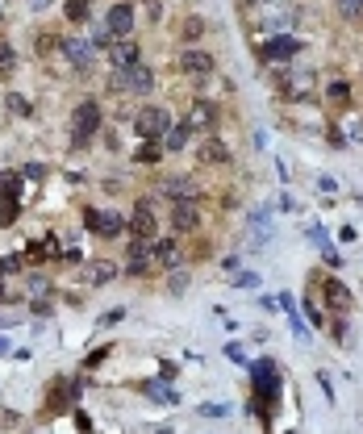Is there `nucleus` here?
Listing matches in <instances>:
<instances>
[{
    "label": "nucleus",
    "instance_id": "1",
    "mask_svg": "<svg viewBox=\"0 0 363 434\" xmlns=\"http://www.w3.org/2000/svg\"><path fill=\"white\" fill-rule=\"evenodd\" d=\"M100 130V105L96 100H84L80 109H76V117H71V146L76 151H84L92 138Z\"/></svg>",
    "mask_w": 363,
    "mask_h": 434
},
{
    "label": "nucleus",
    "instance_id": "2",
    "mask_svg": "<svg viewBox=\"0 0 363 434\" xmlns=\"http://www.w3.org/2000/svg\"><path fill=\"white\" fill-rule=\"evenodd\" d=\"M251 376H255V392H259V401H255V409L263 414V405L272 409L275 397H280V372H275L272 359H259V363H251Z\"/></svg>",
    "mask_w": 363,
    "mask_h": 434
},
{
    "label": "nucleus",
    "instance_id": "3",
    "mask_svg": "<svg viewBox=\"0 0 363 434\" xmlns=\"http://www.w3.org/2000/svg\"><path fill=\"white\" fill-rule=\"evenodd\" d=\"M134 130H138V138L155 142V138H163V134L172 130V117H167V109H159V105H146L142 113H134Z\"/></svg>",
    "mask_w": 363,
    "mask_h": 434
},
{
    "label": "nucleus",
    "instance_id": "4",
    "mask_svg": "<svg viewBox=\"0 0 363 434\" xmlns=\"http://www.w3.org/2000/svg\"><path fill=\"white\" fill-rule=\"evenodd\" d=\"M155 88V76L150 67H126V71H113V92H130V96H146Z\"/></svg>",
    "mask_w": 363,
    "mask_h": 434
},
{
    "label": "nucleus",
    "instance_id": "5",
    "mask_svg": "<svg viewBox=\"0 0 363 434\" xmlns=\"http://www.w3.org/2000/svg\"><path fill=\"white\" fill-rule=\"evenodd\" d=\"M130 238H142V242H155V234H159V217L150 209V201H138L134 213H130Z\"/></svg>",
    "mask_w": 363,
    "mask_h": 434
},
{
    "label": "nucleus",
    "instance_id": "6",
    "mask_svg": "<svg viewBox=\"0 0 363 434\" xmlns=\"http://www.w3.org/2000/svg\"><path fill=\"white\" fill-rule=\"evenodd\" d=\"M180 71H188V76H209L213 71V54L209 50H201V46H188V50H180Z\"/></svg>",
    "mask_w": 363,
    "mask_h": 434
},
{
    "label": "nucleus",
    "instance_id": "7",
    "mask_svg": "<svg viewBox=\"0 0 363 434\" xmlns=\"http://www.w3.org/2000/svg\"><path fill=\"white\" fill-rule=\"evenodd\" d=\"M159 188H163V197H172V201H201V184H196L192 175H172V180H163Z\"/></svg>",
    "mask_w": 363,
    "mask_h": 434
},
{
    "label": "nucleus",
    "instance_id": "8",
    "mask_svg": "<svg viewBox=\"0 0 363 434\" xmlns=\"http://www.w3.org/2000/svg\"><path fill=\"white\" fill-rule=\"evenodd\" d=\"M88 230L92 234H100V238H117L121 230H126V217H117V213H100V209H88Z\"/></svg>",
    "mask_w": 363,
    "mask_h": 434
},
{
    "label": "nucleus",
    "instance_id": "9",
    "mask_svg": "<svg viewBox=\"0 0 363 434\" xmlns=\"http://www.w3.org/2000/svg\"><path fill=\"white\" fill-rule=\"evenodd\" d=\"M172 225L188 234V230H196L201 225V205L196 201H172Z\"/></svg>",
    "mask_w": 363,
    "mask_h": 434
},
{
    "label": "nucleus",
    "instance_id": "10",
    "mask_svg": "<svg viewBox=\"0 0 363 434\" xmlns=\"http://www.w3.org/2000/svg\"><path fill=\"white\" fill-rule=\"evenodd\" d=\"M150 263H155V271H172V267L180 263V247H176L172 238L150 242Z\"/></svg>",
    "mask_w": 363,
    "mask_h": 434
},
{
    "label": "nucleus",
    "instance_id": "11",
    "mask_svg": "<svg viewBox=\"0 0 363 434\" xmlns=\"http://www.w3.org/2000/svg\"><path fill=\"white\" fill-rule=\"evenodd\" d=\"M105 25H109V34L126 38V34L134 30V4H113V8H109V17H105Z\"/></svg>",
    "mask_w": 363,
    "mask_h": 434
},
{
    "label": "nucleus",
    "instance_id": "12",
    "mask_svg": "<svg viewBox=\"0 0 363 434\" xmlns=\"http://www.w3.org/2000/svg\"><path fill=\"white\" fill-rule=\"evenodd\" d=\"M109 59H113V71H126V67H138V63H142V50H138V42L121 38V42L109 50Z\"/></svg>",
    "mask_w": 363,
    "mask_h": 434
},
{
    "label": "nucleus",
    "instance_id": "13",
    "mask_svg": "<svg viewBox=\"0 0 363 434\" xmlns=\"http://www.w3.org/2000/svg\"><path fill=\"white\" fill-rule=\"evenodd\" d=\"M63 54H67V63H71L76 71H88L92 67V42H84V38H67V42H63Z\"/></svg>",
    "mask_w": 363,
    "mask_h": 434
},
{
    "label": "nucleus",
    "instance_id": "14",
    "mask_svg": "<svg viewBox=\"0 0 363 434\" xmlns=\"http://www.w3.org/2000/svg\"><path fill=\"white\" fill-rule=\"evenodd\" d=\"M297 50H301V42H297V38H288V34H280V38H268V46H263V54H268V59H275V63L292 59Z\"/></svg>",
    "mask_w": 363,
    "mask_h": 434
},
{
    "label": "nucleus",
    "instance_id": "15",
    "mask_svg": "<svg viewBox=\"0 0 363 434\" xmlns=\"http://www.w3.org/2000/svg\"><path fill=\"white\" fill-rule=\"evenodd\" d=\"M196 159L201 163H230V151L222 138H205L201 146H196Z\"/></svg>",
    "mask_w": 363,
    "mask_h": 434
},
{
    "label": "nucleus",
    "instance_id": "16",
    "mask_svg": "<svg viewBox=\"0 0 363 434\" xmlns=\"http://www.w3.org/2000/svg\"><path fill=\"white\" fill-rule=\"evenodd\" d=\"M321 293H326V305H330V309H338V313H347V309H351V293H347V284L326 280V284H321Z\"/></svg>",
    "mask_w": 363,
    "mask_h": 434
},
{
    "label": "nucleus",
    "instance_id": "17",
    "mask_svg": "<svg viewBox=\"0 0 363 434\" xmlns=\"http://www.w3.org/2000/svg\"><path fill=\"white\" fill-rule=\"evenodd\" d=\"M213 122H218V109H213L209 100H196V105H192L188 126H192V130H201V126H213Z\"/></svg>",
    "mask_w": 363,
    "mask_h": 434
},
{
    "label": "nucleus",
    "instance_id": "18",
    "mask_svg": "<svg viewBox=\"0 0 363 434\" xmlns=\"http://www.w3.org/2000/svg\"><path fill=\"white\" fill-rule=\"evenodd\" d=\"M113 276H117V267L109 259H96V263L84 267V280H88V284H105V280H113Z\"/></svg>",
    "mask_w": 363,
    "mask_h": 434
},
{
    "label": "nucleus",
    "instance_id": "19",
    "mask_svg": "<svg viewBox=\"0 0 363 434\" xmlns=\"http://www.w3.org/2000/svg\"><path fill=\"white\" fill-rule=\"evenodd\" d=\"M188 134H192V126H188V122H180V126H172V130L163 134V146H167V155H172V151H184Z\"/></svg>",
    "mask_w": 363,
    "mask_h": 434
},
{
    "label": "nucleus",
    "instance_id": "20",
    "mask_svg": "<svg viewBox=\"0 0 363 434\" xmlns=\"http://www.w3.org/2000/svg\"><path fill=\"white\" fill-rule=\"evenodd\" d=\"M326 100H330V105H347V100H351L347 80H330V84H326Z\"/></svg>",
    "mask_w": 363,
    "mask_h": 434
},
{
    "label": "nucleus",
    "instance_id": "21",
    "mask_svg": "<svg viewBox=\"0 0 363 434\" xmlns=\"http://www.w3.org/2000/svg\"><path fill=\"white\" fill-rule=\"evenodd\" d=\"M13 71H17V50H13L8 42H0V80L13 76Z\"/></svg>",
    "mask_w": 363,
    "mask_h": 434
},
{
    "label": "nucleus",
    "instance_id": "22",
    "mask_svg": "<svg viewBox=\"0 0 363 434\" xmlns=\"http://www.w3.org/2000/svg\"><path fill=\"white\" fill-rule=\"evenodd\" d=\"M63 8H67V21H88L92 0H63Z\"/></svg>",
    "mask_w": 363,
    "mask_h": 434
},
{
    "label": "nucleus",
    "instance_id": "23",
    "mask_svg": "<svg viewBox=\"0 0 363 434\" xmlns=\"http://www.w3.org/2000/svg\"><path fill=\"white\" fill-rule=\"evenodd\" d=\"M334 8H338L347 21H363V0H334Z\"/></svg>",
    "mask_w": 363,
    "mask_h": 434
},
{
    "label": "nucleus",
    "instance_id": "24",
    "mask_svg": "<svg viewBox=\"0 0 363 434\" xmlns=\"http://www.w3.org/2000/svg\"><path fill=\"white\" fill-rule=\"evenodd\" d=\"M4 105H8V113H17V117H34L30 100H25V96H17V92H8V96H4Z\"/></svg>",
    "mask_w": 363,
    "mask_h": 434
},
{
    "label": "nucleus",
    "instance_id": "25",
    "mask_svg": "<svg viewBox=\"0 0 363 434\" xmlns=\"http://www.w3.org/2000/svg\"><path fill=\"white\" fill-rule=\"evenodd\" d=\"M34 46H38V54H54V50H63L59 34H50V30H42V34L34 38Z\"/></svg>",
    "mask_w": 363,
    "mask_h": 434
},
{
    "label": "nucleus",
    "instance_id": "26",
    "mask_svg": "<svg viewBox=\"0 0 363 434\" xmlns=\"http://www.w3.org/2000/svg\"><path fill=\"white\" fill-rule=\"evenodd\" d=\"M17 192H21V175L4 172L0 175V197H13V201H17Z\"/></svg>",
    "mask_w": 363,
    "mask_h": 434
},
{
    "label": "nucleus",
    "instance_id": "27",
    "mask_svg": "<svg viewBox=\"0 0 363 434\" xmlns=\"http://www.w3.org/2000/svg\"><path fill=\"white\" fill-rule=\"evenodd\" d=\"M13 221H17V201L0 197V225H13Z\"/></svg>",
    "mask_w": 363,
    "mask_h": 434
},
{
    "label": "nucleus",
    "instance_id": "28",
    "mask_svg": "<svg viewBox=\"0 0 363 434\" xmlns=\"http://www.w3.org/2000/svg\"><path fill=\"white\" fill-rule=\"evenodd\" d=\"M17 426H21V414L17 409H0V434L17 430Z\"/></svg>",
    "mask_w": 363,
    "mask_h": 434
},
{
    "label": "nucleus",
    "instance_id": "29",
    "mask_svg": "<svg viewBox=\"0 0 363 434\" xmlns=\"http://www.w3.org/2000/svg\"><path fill=\"white\" fill-rule=\"evenodd\" d=\"M201 34H205V21H201V17H188V21H184V38L192 42V38H201Z\"/></svg>",
    "mask_w": 363,
    "mask_h": 434
},
{
    "label": "nucleus",
    "instance_id": "30",
    "mask_svg": "<svg viewBox=\"0 0 363 434\" xmlns=\"http://www.w3.org/2000/svg\"><path fill=\"white\" fill-rule=\"evenodd\" d=\"M159 159H163V151H159L155 142H146V146L138 151V163H159Z\"/></svg>",
    "mask_w": 363,
    "mask_h": 434
},
{
    "label": "nucleus",
    "instance_id": "31",
    "mask_svg": "<svg viewBox=\"0 0 363 434\" xmlns=\"http://www.w3.org/2000/svg\"><path fill=\"white\" fill-rule=\"evenodd\" d=\"M142 389L150 392L155 401H167V405H176V401H180V397H176V392H172V389H155V385H142Z\"/></svg>",
    "mask_w": 363,
    "mask_h": 434
},
{
    "label": "nucleus",
    "instance_id": "32",
    "mask_svg": "<svg viewBox=\"0 0 363 434\" xmlns=\"http://www.w3.org/2000/svg\"><path fill=\"white\" fill-rule=\"evenodd\" d=\"M305 309H309V317H314V326H326V309H321L314 297H305Z\"/></svg>",
    "mask_w": 363,
    "mask_h": 434
},
{
    "label": "nucleus",
    "instance_id": "33",
    "mask_svg": "<svg viewBox=\"0 0 363 434\" xmlns=\"http://www.w3.org/2000/svg\"><path fill=\"white\" fill-rule=\"evenodd\" d=\"M109 38H113V34H109V25L100 21V25L92 30V46H109Z\"/></svg>",
    "mask_w": 363,
    "mask_h": 434
},
{
    "label": "nucleus",
    "instance_id": "34",
    "mask_svg": "<svg viewBox=\"0 0 363 434\" xmlns=\"http://www.w3.org/2000/svg\"><path fill=\"white\" fill-rule=\"evenodd\" d=\"M321 259L330 263V267H343V255H338V251H334L330 242H321Z\"/></svg>",
    "mask_w": 363,
    "mask_h": 434
},
{
    "label": "nucleus",
    "instance_id": "35",
    "mask_svg": "<svg viewBox=\"0 0 363 434\" xmlns=\"http://www.w3.org/2000/svg\"><path fill=\"white\" fill-rule=\"evenodd\" d=\"M167 284H172V293H184V288H188V276H184V271H176Z\"/></svg>",
    "mask_w": 363,
    "mask_h": 434
},
{
    "label": "nucleus",
    "instance_id": "36",
    "mask_svg": "<svg viewBox=\"0 0 363 434\" xmlns=\"http://www.w3.org/2000/svg\"><path fill=\"white\" fill-rule=\"evenodd\" d=\"M255 284H259V276H255V271H242V276H238V288H255Z\"/></svg>",
    "mask_w": 363,
    "mask_h": 434
},
{
    "label": "nucleus",
    "instance_id": "37",
    "mask_svg": "<svg viewBox=\"0 0 363 434\" xmlns=\"http://www.w3.org/2000/svg\"><path fill=\"white\" fill-rule=\"evenodd\" d=\"M121 317H126V309H109V313H105V317H100V322H105V326H117V322H121Z\"/></svg>",
    "mask_w": 363,
    "mask_h": 434
},
{
    "label": "nucleus",
    "instance_id": "38",
    "mask_svg": "<svg viewBox=\"0 0 363 434\" xmlns=\"http://www.w3.org/2000/svg\"><path fill=\"white\" fill-rule=\"evenodd\" d=\"M226 359H234V363H246V355H242V347H238V343H230V347H226Z\"/></svg>",
    "mask_w": 363,
    "mask_h": 434
},
{
    "label": "nucleus",
    "instance_id": "39",
    "mask_svg": "<svg viewBox=\"0 0 363 434\" xmlns=\"http://www.w3.org/2000/svg\"><path fill=\"white\" fill-rule=\"evenodd\" d=\"M46 175V168H38V163H30V168H25V180H42Z\"/></svg>",
    "mask_w": 363,
    "mask_h": 434
},
{
    "label": "nucleus",
    "instance_id": "40",
    "mask_svg": "<svg viewBox=\"0 0 363 434\" xmlns=\"http://www.w3.org/2000/svg\"><path fill=\"white\" fill-rule=\"evenodd\" d=\"M318 188H321V192H334V188H338V180H330V175H321V180H318Z\"/></svg>",
    "mask_w": 363,
    "mask_h": 434
},
{
    "label": "nucleus",
    "instance_id": "41",
    "mask_svg": "<svg viewBox=\"0 0 363 434\" xmlns=\"http://www.w3.org/2000/svg\"><path fill=\"white\" fill-rule=\"evenodd\" d=\"M46 4H50V0H30V8H46Z\"/></svg>",
    "mask_w": 363,
    "mask_h": 434
},
{
    "label": "nucleus",
    "instance_id": "42",
    "mask_svg": "<svg viewBox=\"0 0 363 434\" xmlns=\"http://www.w3.org/2000/svg\"><path fill=\"white\" fill-rule=\"evenodd\" d=\"M0 276H4V263H0Z\"/></svg>",
    "mask_w": 363,
    "mask_h": 434
},
{
    "label": "nucleus",
    "instance_id": "43",
    "mask_svg": "<svg viewBox=\"0 0 363 434\" xmlns=\"http://www.w3.org/2000/svg\"><path fill=\"white\" fill-rule=\"evenodd\" d=\"M159 434H172V430H159Z\"/></svg>",
    "mask_w": 363,
    "mask_h": 434
}]
</instances>
